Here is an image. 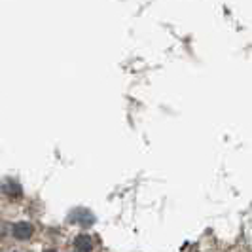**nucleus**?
<instances>
[{"label":"nucleus","instance_id":"obj_1","mask_svg":"<svg viewBox=\"0 0 252 252\" xmlns=\"http://www.w3.org/2000/svg\"><path fill=\"white\" fill-rule=\"evenodd\" d=\"M2 189H4V193H6L10 199H19V197L23 195V189H21V186L17 184V180H12V178L4 180Z\"/></svg>","mask_w":252,"mask_h":252},{"label":"nucleus","instance_id":"obj_2","mask_svg":"<svg viewBox=\"0 0 252 252\" xmlns=\"http://www.w3.org/2000/svg\"><path fill=\"white\" fill-rule=\"evenodd\" d=\"M32 226L29 224V222H19V224H15L13 226V235L17 237V239H29L31 235H32Z\"/></svg>","mask_w":252,"mask_h":252},{"label":"nucleus","instance_id":"obj_3","mask_svg":"<svg viewBox=\"0 0 252 252\" xmlns=\"http://www.w3.org/2000/svg\"><path fill=\"white\" fill-rule=\"evenodd\" d=\"M76 249L80 252H89L93 249V241L89 235H78L76 237Z\"/></svg>","mask_w":252,"mask_h":252},{"label":"nucleus","instance_id":"obj_4","mask_svg":"<svg viewBox=\"0 0 252 252\" xmlns=\"http://www.w3.org/2000/svg\"><path fill=\"white\" fill-rule=\"evenodd\" d=\"M2 237H4V227H2V222H0V241H2Z\"/></svg>","mask_w":252,"mask_h":252},{"label":"nucleus","instance_id":"obj_5","mask_svg":"<svg viewBox=\"0 0 252 252\" xmlns=\"http://www.w3.org/2000/svg\"><path fill=\"white\" fill-rule=\"evenodd\" d=\"M46 252H55V251H46Z\"/></svg>","mask_w":252,"mask_h":252}]
</instances>
